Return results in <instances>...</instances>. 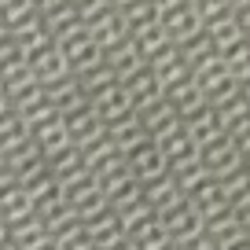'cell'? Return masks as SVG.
<instances>
[{
	"mask_svg": "<svg viewBox=\"0 0 250 250\" xmlns=\"http://www.w3.org/2000/svg\"><path fill=\"white\" fill-rule=\"evenodd\" d=\"M247 103H250V88H247Z\"/></svg>",
	"mask_w": 250,
	"mask_h": 250,
	"instance_id": "1",
	"label": "cell"
}]
</instances>
